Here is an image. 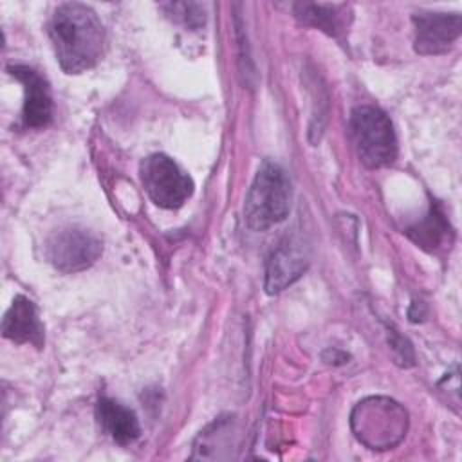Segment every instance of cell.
Masks as SVG:
<instances>
[{"label": "cell", "instance_id": "277c9868", "mask_svg": "<svg viewBox=\"0 0 462 462\" xmlns=\"http://www.w3.org/2000/svg\"><path fill=\"white\" fill-rule=\"evenodd\" d=\"M350 137L359 161L366 168L390 166L397 157V137L390 117L374 105H359L350 112Z\"/></svg>", "mask_w": 462, "mask_h": 462}, {"label": "cell", "instance_id": "7c38bea8", "mask_svg": "<svg viewBox=\"0 0 462 462\" xmlns=\"http://www.w3.org/2000/svg\"><path fill=\"white\" fill-rule=\"evenodd\" d=\"M96 415L101 428L119 446H128L141 435L137 415L110 397H99L96 404Z\"/></svg>", "mask_w": 462, "mask_h": 462}, {"label": "cell", "instance_id": "30bf717a", "mask_svg": "<svg viewBox=\"0 0 462 462\" xmlns=\"http://www.w3.org/2000/svg\"><path fill=\"white\" fill-rule=\"evenodd\" d=\"M309 267V258L301 244L287 240L278 245L265 265V291L269 294H278L289 285H292Z\"/></svg>", "mask_w": 462, "mask_h": 462}, {"label": "cell", "instance_id": "5bb4252c", "mask_svg": "<svg viewBox=\"0 0 462 462\" xmlns=\"http://www.w3.org/2000/svg\"><path fill=\"white\" fill-rule=\"evenodd\" d=\"M161 7L164 9L168 18L189 29H199L206 22L204 7L195 2H173V4L170 2V4H162Z\"/></svg>", "mask_w": 462, "mask_h": 462}, {"label": "cell", "instance_id": "5b68a950", "mask_svg": "<svg viewBox=\"0 0 462 462\" xmlns=\"http://www.w3.org/2000/svg\"><path fill=\"white\" fill-rule=\"evenodd\" d=\"M141 184L152 202L164 209H177L193 195L191 177L166 153H152L141 161Z\"/></svg>", "mask_w": 462, "mask_h": 462}, {"label": "cell", "instance_id": "9a60e30c", "mask_svg": "<svg viewBox=\"0 0 462 462\" xmlns=\"http://www.w3.org/2000/svg\"><path fill=\"white\" fill-rule=\"evenodd\" d=\"M390 345L395 352V359L399 365L402 366H411L413 365V350L411 345L408 343V339H404L401 334H397V330H390Z\"/></svg>", "mask_w": 462, "mask_h": 462}, {"label": "cell", "instance_id": "ba28073f", "mask_svg": "<svg viewBox=\"0 0 462 462\" xmlns=\"http://www.w3.org/2000/svg\"><path fill=\"white\" fill-rule=\"evenodd\" d=\"M413 47L422 56L448 52L462 31V20L457 13H419L413 14Z\"/></svg>", "mask_w": 462, "mask_h": 462}, {"label": "cell", "instance_id": "9c48e42d", "mask_svg": "<svg viewBox=\"0 0 462 462\" xmlns=\"http://www.w3.org/2000/svg\"><path fill=\"white\" fill-rule=\"evenodd\" d=\"M2 334L5 339L16 345H32L36 348L43 346L45 343L43 323L38 316L36 305L29 298L22 294L14 296L11 307L4 314Z\"/></svg>", "mask_w": 462, "mask_h": 462}, {"label": "cell", "instance_id": "3957f363", "mask_svg": "<svg viewBox=\"0 0 462 462\" xmlns=\"http://www.w3.org/2000/svg\"><path fill=\"white\" fill-rule=\"evenodd\" d=\"M350 426L356 439L368 449L384 451L395 448L404 439L408 413L390 397H366L352 410Z\"/></svg>", "mask_w": 462, "mask_h": 462}, {"label": "cell", "instance_id": "8992f818", "mask_svg": "<svg viewBox=\"0 0 462 462\" xmlns=\"http://www.w3.org/2000/svg\"><path fill=\"white\" fill-rule=\"evenodd\" d=\"M101 253V240L88 229L74 226L52 233L45 245L49 263L65 274L88 269L97 262Z\"/></svg>", "mask_w": 462, "mask_h": 462}, {"label": "cell", "instance_id": "6da1fadb", "mask_svg": "<svg viewBox=\"0 0 462 462\" xmlns=\"http://www.w3.org/2000/svg\"><path fill=\"white\" fill-rule=\"evenodd\" d=\"M49 36L63 72L81 74L92 69L105 49V29L96 11L79 2H67L54 9Z\"/></svg>", "mask_w": 462, "mask_h": 462}, {"label": "cell", "instance_id": "7a4b0ae2", "mask_svg": "<svg viewBox=\"0 0 462 462\" xmlns=\"http://www.w3.org/2000/svg\"><path fill=\"white\" fill-rule=\"evenodd\" d=\"M291 209V180L273 161H263L245 195L244 220L253 231H265L287 218Z\"/></svg>", "mask_w": 462, "mask_h": 462}, {"label": "cell", "instance_id": "52a82bcc", "mask_svg": "<svg viewBox=\"0 0 462 462\" xmlns=\"http://www.w3.org/2000/svg\"><path fill=\"white\" fill-rule=\"evenodd\" d=\"M7 72L23 87V126L31 130L45 128L52 121V96L47 79L27 65H9Z\"/></svg>", "mask_w": 462, "mask_h": 462}, {"label": "cell", "instance_id": "8fae6325", "mask_svg": "<svg viewBox=\"0 0 462 462\" xmlns=\"http://www.w3.org/2000/svg\"><path fill=\"white\" fill-rule=\"evenodd\" d=\"M292 11L301 23L319 29L336 40H341L352 22V11L346 4L298 2L292 4Z\"/></svg>", "mask_w": 462, "mask_h": 462}, {"label": "cell", "instance_id": "4fadbf2b", "mask_svg": "<svg viewBox=\"0 0 462 462\" xmlns=\"http://www.w3.org/2000/svg\"><path fill=\"white\" fill-rule=\"evenodd\" d=\"M406 233L415 244L431 251L442 244V240L449 233V224L444 218V213L440 211V208L435 204V206H431L426 218L417 222Z\"/></svg>", "mask_w": 462, "mask_h": 462}]
</instances>
